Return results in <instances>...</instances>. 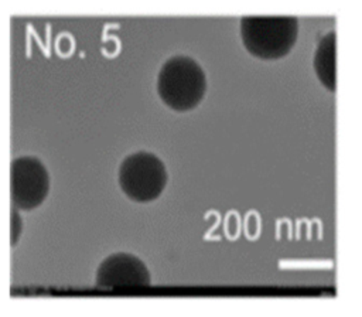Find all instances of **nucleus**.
<instances>
[{"mask_svg": "<svg viewBox=\"0 0 362 317\" xmlns=\"http://www.w3.org/2000/svg\"><path fill=\"white\" fill-rule=\"evenodd\" d=\"M245 228H246V235L250 239H255L259 232H260V222H259V217L256 212H247L246 215V221H245Z\"/></svg>", "mask_w": 362, "mask_h": 317, "instance_id": "nucleus-8", "label": "nucleus"}, {"mask_svg": "<svg viewBox=\"0 0 362 317\" xmlns=\"http://www.w3.org/2000/svg\"><path fill=\"white\" fill-rule=\"evenodd\" d=\"M157 93L177 112L191 110L199 105L206 92V75L201 64L185 54L167 58L157 74Z\"/></svg>", "mask_w": 362, "mask_h": 317, "instance_id": "nucleus-1", "label": "nucleus"}, {"mask_svg": "<svg viewBox=\"0 0 362 317\" xmlns=\"http://www.w3.org/2000/svg\"><path fill=\"white\" fill-rule=\"evenodd\" d=\"M95 283L98 289L146 287L151 283V276L140 258L127 252H116L99 263Z\"/></svg>", "mask_w": 362, "mask_h": 317, "instance_id": "nucleus-5", "label": "nucleus"}, {"mask_svg": "<svg viewBox=\"0 0 362 317\" xmlns=\"http://www.w3.org/2000/svg\"><path fill=\"white\" fill-rule=\"evenodd\" d=\"M10 214H11V239H10V245L13 248V246H16V243L20 238V234L23 231V221H21V217H20L16 207L11 208Z\"/></svg>", "mask_w": 362, "mask_h": 317, "instance_id": "nucleus-7", "label": "nucleus"}, {"mask_svg": "<svg viewBox=\"0 0 362 317\" xmlns=\"http://www.w3.org/2000/svg\"><path fill=\"white\" fill-rule=\"evenodd\" d=\"M240 37L245 48L262 59L287 55L298 37L296 16H242Z\"/></svg>", "mask_w": 362, "mask_h": 317, "instance_id": "nucleus-2", "label": "nucleus"}, {"mask_svg": "<svg viewBox=\"0 0 362 317\" xmlns=\"http://www.w3.org/2000/svg\"><path fill=\"white\" fill-rule=\"evenodd\" d=\"M117 180L122 191L132 201L148 202L161 195L168 174L165 164L157 154L139 150L120 161Z\"/></svg>", "mask_w": 362, "mask_h": 317, "instance_id": "nucleus-3", "label": "nucleus"}, {"mask_svg": "<svg viewBox=\"0 0 362 317\" xmlns=\"http://www.w3.org/2000/svg\"><path fill=\"white\" fill-rule=\"evenodd\" d=\"M49 191V175L35 156H18L10 164V198L13 207L23 211L37 208Z\"/></svg>", "mask_w": 362, "mask_h": 317, "instance_id": "nucleus-4", "label": "nucleus"}, {"mask_svg": "<svg viewBox=\"0 0 362 317\" xmlns=\"http://www.w3.org/2000/svg\"><path fill=\"white\" fill-rule=\"evenodd\" d=\"M239 217L236 212H229L225 218V232L229 235L230 239H235L239 235Z\"/></svg>", "mask_w": 362, "mask_h": 317, "instance_id": "nucleus-9", "label": "nucleus"}, {"mask_svg": "<svg viewBox=\"0 0 362 317\" xmlns=\"http://www.w3.org/2000/svg\"><path fill=\"white\" fill-rule=\"evenodd\" d=\"M314 71L320 82L331 92L337 89V33L324 34L315 48L313 58Z\"/></svg>", "mask_w": 362, "mask_h": 317, "instance_id": "nucleus-6", "label": "nucleus"}]
</instances>
